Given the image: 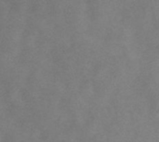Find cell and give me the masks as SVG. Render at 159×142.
I'll return each mask as SVG.
<instances>
[]
</instances>
